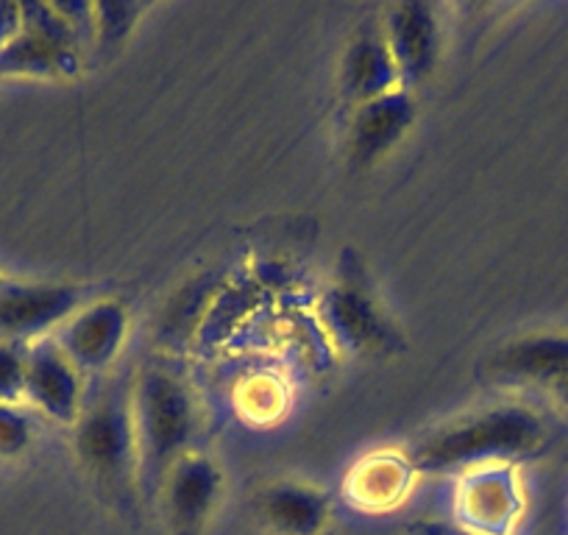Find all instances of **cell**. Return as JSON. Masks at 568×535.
I'll return each mask as SVG.
<instances>
[{
  "instance_id": "6da1fadb",
  "label": "cell",
  "mask_w": 568,
  "mask_h": 535,
  "mask_svg": "<svg viewBox=\"0 0 568 535\" xmlns=\"http://www.w3.org/2000/svg\"><path fill=\"white\" fill-rule=\"evenodd\" d=\"M549 441V427L524 405H499L452 422L426 435L413 452L415 472H474L485 466H516L538 455Z\"/></svg>"
},
{
  "instance_id": "7a4b0ae2",
  "label": "cell",
  "mask_w": 568,
  "mask_h": 535,
  "mask_svg": "<svg viewBox=\"0 0 568 535\" xmlns=\"http://www.w3.org/2000/svg\"><path fill=\"white\" fill-rule=\"evenodd\" d=\"M131 418L136 438V468L160 488L173 463L182 461L199 430V405L187 382L173 371L151 365L131 385Z\"/></svg>"
},
{
  "instance_id": "3957f363",
  "label": "cell",
  "mask_w": 568,
  "mask_h": 535,
  "mask_svg": "<svg viewBox=\"0 0 568 535\" xmlns=\"http://www.w3.org/2000/svg\"><path fill=\"white\" fill-rule=\"evenodd\" d=\"M75 455L109 502H131V485L140 474L131 391L109 387L95 402L84 405L75 422Z\"/></svg>"
},
{
  "instance_id": "277c9868",
  "label": "cell",
  "mask_w": 568,
  "mask_h": 535,
  "mask_svg": "<svg viewBox=\"0 0 568 535\" xmlns=\"http://www.w3.org/2000/svg\"><path fill=\"white\" fill-rule=\"evenodd\" d=\"M324 321L335 341L365 357H387L402 349V332L376 302L365 265L352 249L343 251L341 271L324 299Z\"/></svg>"
},
{
  "instance_id": "5b68a950",
  "label": "cell",
  "mask_w": 568,
  "mask_h": 535,
  "mask_svg": "<svg viewBox=\"0 0 568 535\" xmlns=\"http://www.w3.org/2000/svg\"><path fill=\"white\" fill-rule=\"evenodd\" d=\"M81 37L57 3H23V31L0 51V75L68 79L81 68Z\"/></svg>"
},
{
  "instance_id": "8992f818",
  "label": "cell",
  "mask_w": 568,
  "mask_h": 535,
  "mask_svg": "<svg viewBox=\"0 0 568 535\" xmlns=\"http://www.w3.org/2000/svg\"><path fill=\"white\" fill-rule=\"evenodd\" d=\"M87 304L84 287L68 282H3L0 285V343L40 341L57 332Z\"/></svg>"
},
{
  "instance_id": "52a82bcc",
  "label": "cell",
  "mask_w": 568,
  "mask_h": 535,
  "mask_svg": "<svg viewBox=\"0 0 568 535\" xmlns=\"http://www.w3.org/2000/svg\"><path fill=\"white\" fill-rule=\"evenodd\" d=\"M527 511L518 466L466 472L457 491V522L468 535H516Z\"/></svg>"
},
{
  "instance_id": "ba28073f",
  "label": "cell",
  "mask_w": 568,
  "mask_h": 535,
  "mask_svg": "<svg viewBox=\"0 0 568 535\" xmlns=\"http://www.w3.org/2000/svg\"><path fill=\"white\" fill-rule=\"evenodd\" d=\"M223 494V472L212 457L187 452L160 483L171 535H204Z\"/></svg>"
},
{
  "instance_id": "9c48e42d",
  "label": "cell",
  "mask_w": 568,
  "mask_h": 535,
  "mask_svg": "<svg viewBox=\"0 0 568 535\" xmlns=\"http://www.w3.org/2000/svg\"><path fill=\"white\" fill-rule=\"evenodd\" d=\"M129 310L114 299L87 302L57 330L53 341L64 357L84 376L101 374L123 352L129 341Z\"/></svg>"
},
{
  "instance_id": "30bf717a",
  "label": "cell",
  "mask_w": 568,
  "mask_h": 535,
  "mask_svg": "<svg viewBox=\"0 0 568 535\" xmlns=\"http://www.w3.org/2000/svg\"><path fill=\"white\" fill-rule=\"evenodd\" d=\"M23 402L59 424H75L84 411V374L64 357L53 337L26 349Z\"/></svg>"
},
{
  "instance_id": "8fae6325",
  "label": "cell",
  "mask_w": 568,
  "mask_h": 535,
  "mask_svg": "<svg viewBox=\"0 0 568 535\" xmlns=\"http://www.w3.org/2000/svg\"><path fill=\"white\" fill-rule=\"evenodd\" d=\"M382 37L387 42L398 81L407 92L433 75L440 57L438 9L429 3H398L387 7L382 20Z\"/></svg>"
},
{
  "instance_id": "7c38bea8",
  "label": "cell",
  "mask_w": 568,
  "mask_h": 535,
  "mask_svg": "<svg viewBox=\"0 0 568 535\" xmlns=\"http://www.w3.org/2000/svg\"><path fill=\"white\" fill-rule=\"evenodd\" d=\"M415 123L413 92L393 90L352 109L348 123V160L354 168H371L390 154Z\"/></svg>"
},
{
  "instance_id": "4fadbf2b",
  "label": "cell",
  "mask_w": 568,
  "mask_h": 535,
  "mask_svg": "<svg viewBox=\"0 0 568 535\" xmlns=\"http://www.w3.org/2000/svg\"><path fill=\"white\" fill-rule=\"evenodd\" d=\"M332 513L326 491L296 480H278L256 494V516L271 535H324Z\"/></svg>"
},
{
  "instance_id": "5bb4252c",
  "label": "cell",
  "mask_w": 568,
  "mask_h": 535,
  "mask_svg": "<svg viewBox=\"0 0 568 535\" xmlns=\"http://www.w3.org/2000/svg\"><path fill=\"white\" fill-rule=\"evenodd\" d=\"M488 371L507 382H524L549 393L568 380V335L538 332L516 337L490 354Z\"/></svg>"
},
{
  "instance_id": "9a60e30c",
  "label": "cell",
  "mask_w": 568,
  "mask_h": 535,
  "mask_svg": "<svg viewBox=\"0 0 568 535\" xmlns=\"http://www.w3.org/2000/svg\"><path fill=\"white\" fill-rule=\"evenodd\" d=\"M393 90H404V87L398 81L385 37H382V26H365L343 53L341 95L354 109Z\"/></svg>"
},
{
  "instance_id": "2e32d148",
  "label": "cell",
  "mask_w": 568,
  "mask_h": 535,
  "mask_svg": "<svg viewBox=\"0 0 568 535\" xmlns=\"http://www.w3.org/2000/svg\"><path fill=\"white\" fill-rule=\"evenodd\" d=\"M413 472L415 468L409 457L407 461H402V457H371L348 480V488L359 505L368 507V511H382V507L396 505L407 494Z\"/></svg>"
},
{
  "instance_id": "e0dca14e",
  "label": "cell",
  "mask_w": 568,
  "mask_h": 535,
  "mask_svg": "<svg viewBox=\"0 0 568 535\" xmlns=\"http://www.w3.org/2000/svg\"><path fill=\"white\" fill-rule=\"evenodd\" d=\"M145 12L142 3H95L92 7V46L101 51L120 48Z\"/></svg>"
},
{
  "instance_id": "ac0fdd59",
  "label": "cell",
  "mask_w": 568,
  "mask_h": 535,
  "mask_svg": "<svg viewBox=\"0 0 568 535\" xmlns=\"http://www.w3.org/2000/svg\"><path fill=\"white\" fill-rule=\"evenodd\" d=\"M34 441V424L20 405H0V457H18Z\"/></svg>"
},
{
  "instance_id": "d6986e66",
  "label": "cell",
  "mask_w": 568,
  "mask_h": 535,
  "mask_svg": "<svg viewBox=\"0 0 568 535\" xmlns=\"http://www.w3.org/2000/svg\"><path fill=\"white\" fill-rule=\"evenodd\" d=\"M26 349L18 343H0V405L23 402Z\"/></svg>"
},
{
  "instance_id": "ffe728a7",
  "label": "cell",
  "mask_w": 568,
  "mask_h": 535,
  "mask_svg": "<svg viewBox=\"0 0 568 535\" xmlns=\"http://www.w3.org/2000/svg\"><path fill=\"white\" fill-rule=\"evenodd\" d=\"M23 31V3H7L0 0V51Z\"/></svg>"
},
{
  "instance_id": "44dd1931",
  "label": "cell",
  "mask_w": 568,
  "mask_h": 535,
  "mask_svg": "<svg viewBox=\"0 0 568 535\" xmlns=\"http://www.w3.org/2000/svg\"><path fill=\"white\" fill-rule=\"evenodd\" d=\"M549 396H551V398H557V402H560L562 407H568V380H562L560 385L551 387Z\"/></svg>"
},
{
  "instance_id": "7402d4cb",
  "label": "cell",
  "mask_w": 568,
  "mask_h": 535,
  "mask_svg": "<svg viewBox=\"0 0 568 535\" xmlns=\"http://www.w3.org/2000/svg\"><path fill=\"white\" fill-rule=\"evenodd\" d=\"M455 535H468V533H463V529H457V533Z\"/></svg>"
},
{
  "instance_id": "603a6c76",
  "label": "cell",
  "mask_w": 568,
  "mask_h": 535,
  "mask_svg": "<svg viewBox=\"0 0 568 535\" xmlns=\"http://www.w3.org/2000/svg\"><path fill=\"white\" fill-rule=\"evenodd\" d=\"M3 282H7V280H3V274H0V285H3Z\"/></svg>"
}]
</instances>
